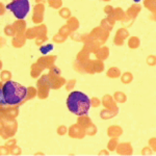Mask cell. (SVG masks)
Listing matches in <instances>:
<instances>
[{
    "label": "cell",
    "instance_id": "1",
    "mask_svg": "<svg viewBox=\"0 0 156 156\" xmlns=\"http://www.w3.org/2000/svg\"><path fill=\"white\" fill-rule=\"evenodd\" d=\"M27 96V89L18 82L7 81L2 87V104L17 105L20 104Z\"/></svg>",
    "mask_w": 156,
    "mask_h": 156
},
{
    "label": "cell",
    "instance_id": "2",
    "mask_svg": "<svg viewBox=\"0 0 156 156\" xmlns=\"http://www.w3.org/2000/svg\"><path fill=\"white\" fill-rule=\"evenodd\" d=\"M68 108L76 115H84L90 109V98L81 92H73L67 100Z\"/></svg>",
    "mask_w": 156,
    "mask_h": 156
},
{
    "label": "cell",
    "instance_id": "3",
    "mask_svg": "<svg viewBox=\"0 0 156 156\" xmlns=\"http://www.w3.org/2000/svg\"><path fill=\"white\" fill-rule=\"evenodd\" d=\"M5 7L19 20H23L30 11L29 0H12Z\"/></svg>",
    "mask_w": 156,
    "mask_h": 156
},
{
    "label": "cell",
    "instance_id": "4",
    "mask_svg": "<svg viewBox=\"0 0 156 156\" xmlns=\"http://www.w3.org/2000/svg\"><path fill=\"white\" fill-rule=\"evenodd\" d=\"M2 100V89H0V103H1Z\"/></svg>",
    "mask_w": 156,
    "mask_h": 156
},
{
    "label": "cell",
    "instance_id": "5",
    "mask_svg": "<svg viewBox=\"0 0 156 156\" xmlns=\"http://www.w3.org/2000/svg\"><path fill=\"white\" fill-rule=\"evenodd\" d=\"M134 2H140V1H142V0H133Z\"/></svg>",
    "mask_w": 156,
    "mask_h": 156
}]
</instances>
